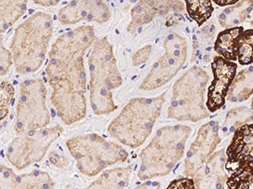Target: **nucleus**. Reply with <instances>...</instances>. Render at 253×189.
<instances>
[{
  "label": "nucleus",
  "mask_w": 253,
  "mask_h": 189,
  "mask_svg": "<svg viewBox=\"0 0 253 189\" xmlns=\"http://www.w3.org/2000/svg\"><path fill=\"white\" fill-rule=\"evenodd\" d=\"M62 25H75L82 21L107 23L112 17L109 6L102 1H72L58 11Z\"/></svg>",
  "instance_id": "obj_13"
},
{
  "label": "nucleus",
  "mask_w": 253,
  "mask_h": 189,
  "mask_svg": "<svg viewBox=\"0 0 253 189\" xmlns=\"http://www.w3.org/2000/svg\"><path fill=\"white\" fill-rule=\"evenodd\" d=\"M27 10V1H0V32L5 33Z\"/></svg>",
  "instance_id": "obj_24"
},
{
  "label": "nucleus",
  "mask_w": 253,
  "mask_h": 189,
  "mask_svg": "<svg viewBox=\"0 0 253 189\" xmlns=\"http://www.w3.org/2000/svg\"><path fill=\"white\" fill-rule=\"evenodd\" d=\"M226 162L225 150L213 153L193 175L195 189H224L229 178Z\"/></svg>",
  "instance_id": "obj_14"
},
{
  "label": "nucleus",
  "mask_w": 253,
  "mask_h": 189,
  "mask_svg": "<svg viewBox=\"0 0 253 189\" xmlns=\"http://www.w3.org/2000/svg\"><path fill=\"white\" fill-rule=\"evenodd\" d=\"M251 24H252V25H253V20H252V22H251Z\"/></svg>",
  "instance_id": "obj_37"
},
{
  "label": "nucleus",
  "mask_w": 253,
  "mask_h": 189,
  "mask_svg": "<svg viewBox=\"0 0 253 189\" xmlns=\"http://www.w3.org/2000/svg\"><path fill=\"white\" fill-rule=\"evenodd\" d=\"M91 26H81L61 34L51 46L46 77L52 88L51 103L66 126L86 115V73L84 58L95 40Z\"/></svg>",
  "instance_id": "obj_1"
},
{
  "label": "nucleus",
  "mask_w": 253,
  "mask_h": 189,
  "mask_svg": "<svg viewBox=\"0 0 253 189\" xmlns=\"http://www.w3.org/2000/svg\"><path fill=\"white\" fill-rule=\"evenodd\" d=\"M192 129L185 125L164 126L139 153V180L149 181L169 174L184 155Z\"/></svg>",
  "instance_id": "obj_4"
},
{
  "label": "nucleus",
  "mask_w": 253,
  "mask_h": 189,
  "mask_svg": "<svg viewBox=\"0 0 253 189\" xmlns=\"http://www.w3.org/2000/svg\"><path fill=\"white\" fill-rule=\"evenodd\" d=\"M0 187L1 189H54V183L46 172L34 170L16 174L11 168L1 165Z\"/></svg>",
  "instance_id": "obj_16"
},
{
  "label": "nucleus",
  "mask_w": 253,
  "mask_h": 189,
  "mask_svg": "<svg viewBox=\"0 0 253 189\" xmlns=\"http://www.w3.org/2000/svg\"><path fill=\"white\" fill-rule=\"evenodd\" d=\"M243 32V27L238 26L236 28L225 29L220 32L214 41V52L225 60L234 63L235 61L237 60V40Z\"/></svg>",
  "instance_id": "obj_20"
},
{
  "label": "nucleus",
  "mask_w": 253,
  "mask_h": 189,
  "mask_svg": "<svg viewBox=\"0 0 253 189\" xmlns=\"http://www.w3.org/2000/svg\"><path fill=\"white\" fill-rule=\"evenodd\" d=\"M47 89L40 78L27 79L20 85L15 116L16 135L44 129L51 121L46 106Z\"/></svg>",
  "instance_id": "obj_8"
},
{
  "label": "nucleus",
  "mask_w": 253,
  "mask_h": 189,
  "mask_svg": "<svg viewBox=\"0 0 253 189\" xmlns=\"http://www.w3.org/2000/svg\"><path fill=\"white\" fill-rule=\"evenodd\" d=\"M185 7L184 2L181 1H139L131 9V20L126 31L135 35L138 28L151 22L157 15L183 11Z\"/></svg>",
  "instance_id": "obj_15"
},
{
  "label": "nucleus",
  "mask_w": 253,
  "mask_h": 189,
  "mask_svg": "<svg viewBox=\"0 0 253 189\" xmlns=\"http://www.w3.org/2000/svg\"><path fill=\"white\" fill-rule=\"evenodd\" d=\"M89 99L95 115H109L118 109L113 90L123 83L113 46L107 37L97 38L88 57Z\"/></svg>",
  "instance_id": "obj_3"
},
{
  "label": "nucleus",
  "mask_w": 253,
  "mask_h": 189,
  "mask_svg": "<svg viewBox=\"0 0 253 189\" xmlns=\"http://www.w3.org/2000/svg\"><path fill=\"white\" fill-rule=\"evenodd\" d=\"M132 170L131 165L107 170L84 189H125L129 184Z\"/></svg>",
  "instance_id": "obj_18"
},
{
  "label": "nucleus",
  "mask_w": 253,
  "mask_h": 189,
  "mask_svg": "<svg viewBox=\"0 0 253 189\" xmlns=\"http://www.w3.org/2000/svg\"><path fill=\"white\" fill-rule=\"evenodd\" d=\"M33 3L38 5L42 6V7H53V6L58 5L60 3L58 0H34Z\"/></svg>",
  "instance_id": "obj_34"
},
{
  "label": "nucleus",
  "mask_w": 253,
  "mask_h": 189,
  "mask_svg": "<svg viewBox=\"0 0 253 189\" xmlns=\"http://www.w3.org/2000/svg\"><path fill=\"white\" fill-rule=\"evenodd\" d=\"M253 94V66L243 69L236 75L228 90L227 99L232 103H242Z\"/></svg>",
  "instance_id": "obj_19"
},
{
  "label": "nucleus",
  "mask_w": 253,
  "mask_h": 189,
  "mask_svg": "<svg viewBox=\"0 0 253 189\" xmlns=\"http://www.w3.org/2000/svg\"><path fill=\"white\" fill-rule=\"evenodd\" d=\"M253 10V1H238L229 6L219 15V25L225 29L236 28L250 17Z\"/></svg>",
  "instance_id": "obj_21"
},
{
  "label": "nucleus",
  "mask_w": 253,
  "mask_h": 189,
  "mask_svg": "<svg viewBox=\"0 0 253 189\" xmlns=\"http://www.w3.org/2000/svg\"><path fill=\"white\" fill-rule=\"evenodd\" d=\"M237 60L242 66L253 63V29L242 32L237 40Z\"/></svg>",
  "instance_id": "obj_27"
},
{
  "label": "nucleus",
  "mask_w": 253,
  "mask_h": 189,
  "mask_svg": "<svg viewBox=\"0 0 253 189\" xmlns=\"http://www.w3.org/2000/svg\"><path fill=\"white\" fill-rule=\"evenodd\" d=\"M164 54L153 64L152 67L142 82L139 89L152 91L164 86L172 80L187 58V43L186 38L177 33H170L163 42Z\"/></svg>",
  "instance_id": "obj_10"
},
{
  "label": "nucleus",
  "mask_w": 253,
  "mask_h": 189,
  "mask_svg": "<svg viewBox=\"0 0 253 189\" xmlns=\"http://www.w3.org/2000/svg\"><path fill=\"white\" fill-rule=\"evenodd\" d=\"M66 146L79 171L88 177H95L110 166L124 162L128 158L123 146L97 134L69 138Z\"/></svg>",
  "instance_id": "obj_7"
},
{
  "label": "nucleus",
  "mask_w": 253,
  "mask_h": 189,
  "mask_svg": "<svg viewBox=\"0 0 253 189\" xmlns=\"http://www.w3.org/2000/svg\"><path fill=\"white\" fill-rule=\"evenodd\" d=\"M200 40L199 38L193 36V58L192 62L197 58L205 63H210L211 59L210 52L213 50V39L215 36L216 28L213 23H209L204 26L199 32Z\"/></svg>",
  "instance_id": "obj_22"
},
{
  "label": "nucleus",
  "mask_w": 253,
  "mask_h": 189,
  "mask_svg": "<svg viewBox=\"0 0 253 189\" xmlns=\"http://www.w3.org/2000/svg\"><path fill=\"white\" fill-rule=\"evenodd\" d=\"M253 121V110L247 107L230 109L228 112L222 126L223 131L235 133L242 126L249 125Z\"/></svg>",
  "instance_id": "obj_25"
},
{
  "label": "nucleus",
  "mask_w": 253,
  "mask_h": 189,
  "mask_svg": "<svg viewBox=\"0 0 253 189\" xmlns=\"http://www.w3.org/2000/svg\"><path fill=\"white\" fill-rule=\"evenodd\" d=\"M161 184L158 182H151L147 181L144 184H140L139 186L136 187L134 189H160Z\"/></svg>",
  "instance_id": "obj_33"
},
{
  "label": "nucleus",
  "mask_w": 253,
  "mask_h": 189,
  "mask_svg": "<svg viewBox=\"0 0 253 189\" xmlns=\"http://www.w3.org/2000/svg\"><path fill=\"white\" fill-rule=\"evenodd\" d=\"M167 189H195L193 178H181L170 183Z\"/></svg>",
  "instance_id": "obj_32"
},
{
  "label": "nucleus",
  "mask_w": 253,
  "mask_h": 189,
  "mask_svg": "<svg viewBox=\"0 0 253 189\" xmlns=\"http://www.w3.org/2000/svg\"><path fill=\"white\" fill-rule=\"evenodd\" d=\"M228 189H253V160H246L228 170Z\"/></svg>",
  "instance_id": "obj_23"
},
{
  "label": "nucleus",
  "mask_w": 253,
  "mask_h": 189,
  "mask_svg": "<svg viewBox=\"0 0 253 189\" xmlns=\"http://www.w3.org/2000/svg\"><path fill=\"white\" fill-rule=\"evenodd\" d=\"M49 160L52 166L60 168V169L66 168L70 163L69 158H66L65 156L60 155L57 152H52L50 153Z\"/></svg>",
  "instance_id": "obj_31"
},
{
  "label": "nucleus",
  "mask_w": 253,
  "mask_h": 189,
  "mask_svg": "<svg viewBox=\"0 0 253 189\" xmlns=\"http://www.w3.org/2000/svg\"><path fill=\"white\" fill-rule=\"evenodd\" d=\"M63 132V127L56 125L18 135L7 147L6 158L16 169H25L42 160L49 147Z\"/></svg>",
  "instance_id": "obj_9"
},
{
  "label": "nucleus",
  "mask_w": 253,
  "mask_h": 189,
  "mask_svg": "<svg viewBox=\"0 0 253 189\" xmlns=\"http://www.w3.org/2000/svg\"><path fill=\"white\" fill-rule=\"evenodd\" d=\"M152 52V46L145 45L138 49L132 56V66H140L148 62Z\"/></svg>",
  "instance_id": "obj_30"
},
{
  "label": "nucleus",
  "mask_w": 253,
  "mask_h": 189,
  "mask_svg": "<svg viewBox=\"0 0 253 189\" xmlns=\"http://www.w3.org/2000/svg\"><path fill=\"white\" fill-rule=\"evenodd\" d=\"M15 96V89L9 81H1L0 85V119H3L8 115L9 107Z\"/></svg>",
  "instance_id": "obj_28"
},
{
  "label": "nucleus",
  "mask_w": 253,
  "mask_h": 189,
  "mask_svg": "<svg viewBox=\"0 0 253 189\" xmlns=\"http://www.w3.org/2000/svg\"><path fill=\"white\" fill-rule=\"evenodd\" d=\"M167 92L153 97H134L110 124L107 132L123 145L136 149L145 142L161 115Z\"/></svg>",
  "instance_id": "obj_5"
},
{
  "label": "nucleus",
  "mask_w": 253,
  "mask_h": 189,
  "mask_svg": "<svg viewBox=\"0 0 253 189\" xmlns=\"http://www.w3.org/2000/svg\"><path fill=\"white\" fill-rule=\"evenodd\" d=\"M52 33L53 20L46 12H36L17 26L10 44L17 73L29 74L42 67L46 60Z\"/></svg>",
  "instance_id": "obj_2"
},
{
  "label": "nucleus",
  "mask_w": 253,
  "mask_h": 189,
  "mask_svg": "<svg viewBox=\"0 0 253 189\" xmlns=\"http://www.w3.org/2000/svg\"><path fill=\"white\" fill-rule=\"evenodd\" d=\"M252 109L253 110V100H252Z\"/></svg>",
  "instance_id": "obj_36"
},
{
  "label": "nucleus",
  "mask_w": 253,
  "mask_h": 189,
  "mask_svg": "<svg viewBox=\"0 0 253 189\" xmlns=\"http://www.w3.org/2000/svg\"><path fill=\"white\" fill-rule=\"evenodd\" d=\"M0 47H1L0 48V73L3 77L8 73L12 64H14V62H13L11 51L6 48L5 46H3L2 42Z\"/></svg>",
  "instance_id": "obj_29"
},
{
  "label": "nucleus",
  "mask_w": 253,
  "mask_h": 189,
  "mask_svg": "<svg viewBox=\"0 0 253 189\" xmlns=\"http://www.w3.org/2000/svg\"><path fill=\"white\" fill-rule=\"evenodd\" d=\"M219 129L217 121H210L201 126L185 159L183 173L187 178H193L199 167L213 155L221 140Z\"/></svg>",
  "instance_id": "obj_11"
},
{
  "label": "nucleus",
  "mask_w": 253,
  "mask_h": 189,
  "mask_svg": "<svg viewBox=\"0 0 253 189\" xmlns=\"http://www.w3.org/2000/svg\"><path fill=\"white\" fill-rule=\"evenodd\" d=\"M209 80L208 72L200 66H192L181 75L173 85L167 117L189 122H198L209 117L210 111L205 103Z\"/></svg>",
  "instance_id": "obj_6"
},
{
  "label": "nucleus",
  "mask_w": 253,
  "mask_h": 189,
  "mask_svg": "<svg viewBox=\"0 0 253 189\" xmlns=\"http://www.w3.org/2000/svg\"><path fill=\"white\" fill-rule=\"evenodd\" d=\"M239 0H229V1H225V0H221V1H218V0H214L213 1V3L218 4L219 6L225 5H234L236 3H238Z\"/></svg>",
  "instance_id": "obj_35"
},
{
  "label": "nucleus",
  "mask_w": 253,
  "mask_h": 189,
  "mask_svg": "<svg viewBox=\"0 0 253 189\" xmlns=\"http://www.w3.org/2000/svg\"><path fill=\"white\" fill-rule=\"evenodd\" d=\"M226 170L233 168L246 160H253V124L242 126L234 133L226 150Z\"/></svg>",
  "instance_id": "obj_17"
},
{
  "label": "nucleus",
  "mask_w": 253,
  "mask_h": 189,
  "mask_svg": "<svg viewBox=\"0 0 253 189\" xmlns=\"http://www.w3.org/2000/svg\"><path fill=\"white\" fill-rule=\"evenodd\" d=\"M187 15L201 27L213 14V3L211 1H186Z\"/></svg>",
  "instance_id": "obj_26"
},
{
  "label": "nucleus",
  "mask_w": 253,
  "mask_h": 189,
  "mask_svg": "<svg viewBox=\"0 0 253 189\" xmlns=\"http://www.w3.org/2000/svg\"><path fill=\"white\" fill-rule=\"evenodd\" d=\"M211 68L213 79L208 89L206 107L209 111L214 113L225 104L228 90L236 77L237 64L215 56L211 63Z\"/></svg>",
  "instance_id": "obj_12"
}]
</instances>
